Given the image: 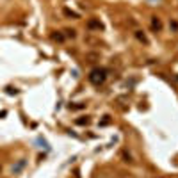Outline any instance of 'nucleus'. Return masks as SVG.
Returning a JSON list of instances; mask_svg holds the SVG:
<instances>
[{
    "label": "nucleus",
    "instance_id": "obj_8",
    "mask_svg": "<svg viewBox=\"0 0 178 178\" xmlns=\"http://www.w3.org/2000/svg\"><path fill=\"white\" fill-rule=\"evenodd\" d=\"M77 125H89V118L86 116V118H80V119H77Z\"/></svg>",
    "mask_w": 178,
    "mask_h": 178
},
{
    "label": "nucleus",
    "instance_id": "obj_10",
    "mask_svg": "<svg viewBox=\"0 0 178 178\" xmlns=\"http://www.w3.org/2000/svg\"><path fill=\"white\" fill-rule=\"evenodd\" d=\"M86 105L84 103H77V105H70V109H73V111H77V109H84Z\"/></svg>",
    "mask_w": 178,
    "mask_h": 178
},
{
    "label": "nucleus",
    "instance_id": "obj_3",
    "mask_svg": "<svg viewBox=\"0 0 178 178\" xmlns=\"http://www.w3.org/2000/svg\"><path fill=\"white\" fill-rule=\"evenodd\" d=\"M87 29H91V30H95V29H96V30H101L103 25H101L98 20H89L87 21Z\"/></svg>",
    "mask_w": 178,
    "mask_h": 178
},
{
    "label": "nucleus",
    "instance_id": "obj_1",
    "mask_svg": "<svg viewBox=\"0 0 178 178\" xmlns=\"http://www.w3.org/2000/svg\"><path fill=\"white\" fill-rule=\"evenodd\" d=\"M105 79H107V70L105 68H95L89 73V82L93 86H101L105 82Z\"/></svg>",
    "mask_w": 178,
    "mask_h": 178
},
{
    "label": "nucleus",
    "instance_id": "obj_14",
    "mask_svg": "<svg viewBox=\"0 0 178 178\" xmlns=\"http://www.w3.org/2000/svg\"><path fill=\"white\" fill-rule=\"evenodd\" d=\"M0 171H2V167H0Z\"/></svg>",
    "mask_w": 178,
    "mask_h": 178
},
{
    "label": "nucleus",
    "instance_id": "obj_5",
    "mask_svg": "<svg viewBox=\"0 0 178 178\" xmlns=\"http://www.w3.org/2000/svg\"><path fill=\"white\" fill-rule=\"evenodd\" d=\"M136 38H137L139 41H142L144 45H148V38H146V36H144V34H142L141 30H136Z\"/></svg>",
    "mask_w": 178,
    "mask_h": 178
},
{
    "label": "nucleus",
    "instance_id": "obj_11",
    "mask_svg": "<svg viewBox=\"0 0 178 178\" xmlns=\"http://www.w3.org/2000/svg\"><path fill=\"white\" fill-rule=\"evenodd\" d=\"M121 155H123V158H125V162H132V157H130V155L126 153V151H123Z\"/></svg>",
    "mask_w": 178,
    "mask_h": 178
},
{
    "label": "nucleus",
    "instance_id": "obj_2",
    "mask_svg": "<svg viewBox=\"0 0 178 178\" xmlns=\"http://www.w3.org/2000/svg\"><path fill=\"white\" fill-rule=\"evenodd\" d=\"M25 166H27V160H25V158H20V160L13 166V175H20Z\"/></svg>",
    "mask_w": 178,
    "mask_h": 178
},
{
    "label": "nucleus",
    "instance_id": "obj_6",
    "mask_svg": "<svg viewBox=\"0 0 178 178\" xmlns=\"http://www.w3.org/2000/svg\"><path fill=\"white\" fill-rule=\"evenodd\" d=\"M64 38H66V36H64V34H61V32H54V34H52V39H54V41H59V43H62V41H64Z\"/></svg>",
    "mask_w": 178,
    "mask_h": 178
},
{
    "label": "nucleus",
    "instance_id": "obj_9",
    "mask_svg": "<svg viewBox=\"0 0 178 178\" xmlns=\"http://www.w3.org/2000/svg\"><path fill=\"white\" fill-rule=\"evenodd\" d=\"M64 32H66V38H75V36H77L73 29H68V30H64Z\"/></svg>",
    "mask_w": 178,
    "mask_h": 178
},
{
    "label": "nucleus",
    "instance_id": "obj_13",
    "mask_svg": "<svg viewBox=\"0 0 178 178\" xmlns=\"http://www.w3.org/2000/svg\"><path fill=\"white\" fill-rule=\"evenodd\" d=\"M171 29H173V30H178V23L176 21H171Z\"/></svg>",
    "mask_w": 178,
    "mask_h": 178
},
{
    "label": "nucleus",
    "instance_id": "obj_12",
    "mask_svg": "<svg viewBox=\"0 0 178 178\" xmlns=\"http://www.w3.org/2000/svg\"><path fill=\"white\" fill-rule=\"evenodd\" d=\"M18 91L16 89H13V87H7V95H16Z\"/></svg>",
    "mask_w": 178,
    "mask_h": 178
},
{
    "label": "nucleus",
    "instance_id": "obj_4",
    "mask_svg": "<svg viewBox=\"0 0 178 178\" xmlns=\"http://www.w3.org/2000/svg\"><path fill=\"white\" fill-rule=\"evenodd\" d=\"M151 27H153L155 30H160V29H162V23H160V20H158L157 16L151 18Z\"/></svg>",
    "mask_w": 178,
    "mask_h": 178
},
{
    "label": "nucleus",
    "instance_id": "obj_7",
    "mask_svg": "<svg viewBox=\"0 0 178 178\" xmlns=\"http://www.w3.org/2000/svg\"><path fill=\"white\" fill-rule=\"evenodd\" d=\"M62 13H64L66 16H70V18H79V14H77L75 11H70V9H62Z\"/></svg>",
    "mask_w": 178,
    "mask_h": 178
}]
</instances>
